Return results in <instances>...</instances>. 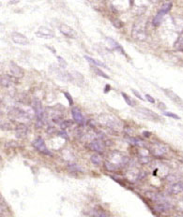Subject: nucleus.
Listing matches in <instances>:
<instances>
[{"label": "nucleus", "instance_id": "f257e3e1", "mask_svg": "<svg viewBox=\"0 0 183 217\" xmlns=\"http://www.w3.org/2000/svg\"><path fill=\"white\" fill-rule=\"evenodd\" d=\"M32 146L40 154H43L45 155H52V153L48 150L46 144H45V141L43 140L42 138L39 137L37 138L33 142H32Z\"/></svg>", "mask_w": 183, "mask_h": 217}, {"label": "nucleus", "instance_id": "f03ea898", "mask_svg": "<svg viewBox=\"0 0 183 217\" xmlns=\"http://www.w3.org/2000/svg\"><path fill=\"white\" fill-rule=\"evenodd\" d=\"M137 112H138L139 114H141L142 116H144L146 119L150 120V121H159V120H160V116L156 112L150 111L148 108H139V109H137Z\"/></svg>", "mask_w": 183, "mask_h": 217}, {"label": "nucleus", "instance_id": "7ed1b4c3", "mask_svg": "<svg viewBox=\"0 0 183 217\" xmlns=\"http://www.w3.org/2000/svg\"><path fill=\"white\" fill-rule=\"evenodd\" d=\"M10 73L13 77L17 78V79H22L25 76V71L21 66H19L17 64H15L14 62H10Z\"/></svg>", "mask_w": 183, "mask_h": 217}, {"label": "nucleus", "instance_id": "20e7f679", "mask_svg": "<svg viewBox=\"0 0 183 217\" xmlns=\"http://www.w3.org/2000/svg\"><path fill=\"white\" fill-rule=\"evenodd\" d=\"M36 36L41 38H45V39H48V38H52L55 37V33L52 29L47 28L45 26H40L39 28V30L36 32Z\"/></svg>", "mask_w": 183, "mask_h": 217}, {"label": "nucleus", "instance_id": "39448f33", "mask_svg": "<svg viewBox=\"0 0 183 217\" xmlns=\"http://www.w3.org/2000/svg\"><path fill=\"white\" fill-rule=\"evenodd\" d=\"M11 39L14 43L16 44H19V45H23V46H25V45H27L29 44V40L28 38L24 36L23 34L19 33V32H13L12 35H11Z\"/></svg>", "mask_w": 183, "mask_h": 217}, {"label": "nucleus", "instance_id": "423d86ee", "mask_svg": "<svg viewBox=\"0 0 183 217\" xmlns=\"http://www.w3.org/2000/svg\"><path fill=\"white\" fill-rule=\"evenodd\" d=\"M33 108L36 113V117H37V121H42L43 120V116H44V111L42 108V104L39 99H35L33 102Z\"/></svg>", "mask_w": 183, "mask_h": 217}, {"label": "nucleus", "instance_id": "0eeeda50", "mask_svg": "<svg viewBox=\"0 0 183 217\" xmlns=\"http://www.w3.org/2000/svg\"><path fill=\"white\" fill-rule=\"evenodd\" d=\"M132 37L139 41H144L147 38V33L144 28H141L140 26H134L132 30Z\"/></svg>", "mask_w": 183, "mask_h": 217}, {"label": "nucleus", "instance_id": "6e6552de", "mask_svg": "<svg viewBox=\"0 0 183 217\" xmlns=\"http://www.w3.org/2000/svg\"><path fill=\"white\" fill-rule=\"evenodd\" d=\"M59 31L66 37L70 38H75L77 37V33L69 26L67 25H60L59 26Z\"/></svg>", "mask_w": 183, "mask_h": 217}, {"label": "nucleus", "instance_id": "1a4fd4ad", "mask_svg": "<svg viewBox=\"0 0 183 217\" xmlns=\"http://www.w3.org/2000/svg\"><path fill=\"white\" fill-rule=\"evenodd\" d=\"M28 133V128L25 124H19L15 127V135L18 139H24Z\"/></svg>", "mask_w": 183, "mask_h": 217}, {"label": "nucleus", "instance_id": "9d476101", "mask_svg": "<svg viewBox=\"0 0 183 217\" xmlns=\"http://www.w3.org/2000/svg\"><path fill=\"white\" fill-rule=\"evenodd\" d=\"M106 41H107V43L110 45V47L112 48L113 50L118 51V52H119L120 54H123L124 55H126V53L124 52L123 47H122L117 40H115V39L112 38H106Z\"/></svg>", "mask_w": 183, "mask_h": 217}, {"label": "nucleus", "instance_id": "9b49d317", "mask_svg": "<svg viewBox=\"0 0 183 217\" xmlns=\"http://www.w3.org/2000/svg\"><path fill=\"white\" fill-rule=\"evenodd\" d=\"M90 149L97 153H102L104 151V143L102 139H94L89 145Z\"/></svg>", "mask_w": 183, "mask_h": 217}, {"label": "nucleus", "instance_id": "f8f14e48", "mask_svg": "<svg viewBox=\"0 0 183 217\" xmlns=\"http://www.w3.org/2000/svg\"><path fill=\"white\" fill-rule=\"evenodd\" d=\"M72 115H73V120L77 124H80V125L84 124V122H85L84 116H83L81 111L78 108H73L72 109Z\"/></svg>", "mask_w": 183, "mask_h": 217}, {"label": "nucleus", "instance_id": "ddd939ff", "mask_svg": "<svg viewBox=\"0 0 183 217\" xmlns=\"http://www.w3.org/2000/svg\"><path fill=\"white\" fill-rule=\"evenodd\" d=\"M182 192H183V182H177L172 184L169 188V193L173 195H177Z\"/></svg>", "mask_w": 183, "mask_h": 217}, {"label": "nucleus", "instance_id": "4468645a", "mask_svg": "<svg viewBox=\"0 0 183 217\" xmlns=\"http://www.w3.org/2000/svg\"><path fill=\"white\" fill-rule=\"evenodd\" d=\"M9 115L13 118V119H24L27 117V113L24 111H22L20 109H13L10 111Z\"/></svg>", "mask_w": 183, "mask_h": 217}, {"label": "nucleus", "instance_id": "2eb2a0df", "mask_svg": "<svg viewBox=\"0 0 183 217\" xmlns=\"http://www.w3.org/2000/svg\"><path fill=\"white\" fill-rule=\"evenodd\" d=\"M85 57V59L92 66H96V67H103V68H108V66L104 64V63H102V62H101V61H99V60H96V59H93L92 57H90V56H88V55H85L84 56Z\"/></svg>", "mask_w": 183, "mask_h": 217}, {"label": "nucleus", "instance_id": "dca6fc26", "mask_svg": "<svg viewBox=\"0 0 183 217\" xmlns=\"http://www.w3.org/2000/svg\"><path fill=\"white\" fill-rule=\"evenodd\" d=\"M167 152V148L164 145H162V144H156L153 148V154L155 155H163Z\"/></svg>", "mask_w": 183, "mask_h": 217}, {"label": "nucleus", "instance_id": "f3484780", "mask_svg": "<svg viewBox=\"0 0 183 217\" xmlns=\"http://www.w3.org/2000/svg\"><path fill=\"white\" fill-rule=\"evenodd\" d=\"M164 92H165V94H166V95L168 96V98H171L174 102H176V103H177V104H180V105L183 104L182 99L179 98V96H178L177 94H175L174 92H172V91H170V90H164Z\"/></svg>", "mask_w": 183, "mask_h": 217}, {"label": "nucleus", "instance_id": "a211bd4d", "mask_svg": "<svg viewBox=\"0 0 183 217\" xmlns=\"http://www.w3.org/2000/svg\"><path fill=\"white\" fill-rule=\"evenodd\" d=\"M12 82V79L6 74L0 75V85L3 87H9Z\"/></svg>", "mask_w": 183, "mask_h": 217}, {"label": "nucleus", "instance_id": "6ab92c4d", "mask_svg": "<svg viewBox=\"0 0 183 217\" xmlns=\"http://www.w3.org/2000/svg\"><path fill=\"white\" fill-rule=\"evenodd\" d=\"M170 208H171V205H170L168 202H166V201H164V202H160L159 204H157V205L155 206V210H156L157 211H159V212L166 211H168Z\"/></svg>", "mask_w": 183, "mask_h": 217}, {"label": "nucleus", "instance_id": "aec40b11", "mask_svg": "<svg viewBox=\"0 0 183 217\" xmlns=\"http://www.w3.org/2000/svg\"><path fill=\"white\" fill-rule=\"evenodd\" d=\"M171 9H172V3L171 2H167V3H164V5H163V7L161 8V10H159V14H161V15H163V16H164L165 14H167L170 10H171Z\"/></svg>", "mask_w": 183, "mask_h": 217}, {"label": "nucleus", "instance_id": "412c9836", "mask_svg": "<svg viewBox=\"0 0 183 217\" xmlns=\"http://www.w3.org/2000/svg\"><path fill=\"white\" fill-rule=\"evenodd\" d=\"M163 18H164L163 15L157 13V15H156V16L153 18V20H152V25H153L155 27L159 26L162 23V22H163Z\"/></svg>", "mask_w": 183, "mask_h": 217}, {"label": "nucleus", "instance_id": "4be33fe9", "mask_svg": "<svg viewBox=\"0 0 183 217\" xmlns=\"http://www.w3.org/2000/svg\"><path fill=\"white\" fill-rule=\"evenodd\" d=\"M127 140H128L130 143H131L132 145H136V146H143V145H144L143 141H142L141 139H136V138L130 137V138L127 139Z\"/></svg>", "mask_w": 183, "mask_h": 217}, {"label": "nucleus", "instance_id": "5701e85b", "mask_svg": "<svg viewBox=\"0 0 183 217\" xmlns=\"http://www.w3.org/2000/svg\"><path fill=\"white\" fill-rule=\"evenodd\" d=\"M92 68H93L94 72H95V73H96L98 76H100V77H102V78H104V79H108V80L110 79V76H109V75H107L104 71H102V69H100L99 67L92 66Z\"/></svg>", "mask_w": 183, "mask_h": 217}, {"label": "nucleus", "instance_id": "b1692460", "mask_svg": "<svg viewBox=\"0 0 183 217\" xmlns=\"http://www.w3.org/2000/svg\"><path fill=\"white\" fill-rule=\"evenodd\" d=\"M121 96L122 98H124V100H125V102L130 106V107H134V105H135V103H134V101L130 98V96L126 94V93H124V92H122L121 93Z\"/></svg>", "mask_w": 183, "mask_h": 217}, {"label": "nucleus", "instance_id": "393cba45", "mask_svg": "<svg viewBox=\"0 0 183 217\" xmlns=\"http://www.w3.org/2000/svg\"><path fill=\"white\" fill-rule=\"evenodd\" d=\"M174 46H175L176 49H181V48L183 49V32L178 36V38H177V39Z\"/></svg>", "mask_w": 183, "mask_h": 217}, {"label": "nucleus", "instance_id": "a878e982", "mask_svg": "<svg viewBox=\"0 0 183 217\" xmlns=\"http://www.w3.org/2000/svg\"><path fill=\"white\" fill-rule=\"evenodd\" d=\"M90 160L92 162V164H94L95 166H100L102 164V157L99 155H93L90 157Z\"/></svg>", "mask_w": 183, "mask_h": 217}, {"label": "nucleus", "instance_id": "bb28decb", "mask_svg": "<svg viewBox=\"0 0 183 217\" xmlns=\"http://www.w3.org/2000/svg\"><path fill=\"white\" fill-rule=\"evenodd\" d=\"M104 167H105L106 170L109 171H114L118 170V167L115 166L114 164H112L110 161H106V162L104 163Z\"/></svg>", "mask_w": 183, "mask_h": 217}, {"label": "nucleus", "instance_id": "cd10ccee", "mask_svg": "<svg viewBox=\"0 0 183 217\" xmlns=\"http://www.w3.org/2000/svg\"><path fill=\"white\" fill-rule=\"evenodd\" d=\"M112 23H113V26H115L116 28H118V29L123 27V22L119 19H115L114 21H112Z\"/></svg>", "mask_w": 183, "mask_h": 217}, {"label": "nucleus", "instance_id": "c85d7f7f", "mask_svg": "<svg viewBox=\"0 0 183 217\" xmlns=\"http://www.w3.org/2000/svg\"><path fill=\"white\" fill-rule=\"evenodd\" d=\"M57 60H58L59 66H60V67H61L62 69H64V68H66V67L68 66L67 62H66V61H65V59H64V58H62L61 56H57Z\"/></svg>", "mask_w": 183, "mask_h": 217}, {"label": "nucleus", "instance_id": "c756f323", "mask_svg": "<svg viewBox=\"0 0 183 217\" xmlns=\"http://www.w3.org/2000/svg\"><path fill=\"white\" fill-rule=\"evenodd\" d=\"M64 95L66 96V98H67L69 104H70V106H73V96L70 94V93L64 92Z\"/></svg>", "mask_w": 183, "mask_h": 217}, {"label": "nucleus", "instance_id": "7c9ffc66", "mask_svg": "<svg viewBox=\"0 0 183 217\" xmlns=\"http://www.w3.org/2000/svg\"><path fill=\"white\" fill-rule=\"evenodd\" d=\"M164 114L165 116H167V117H171V118H173V119H177V120H179V119H180V117H179L178 115H177V114H175V113H173V112L164 111Z\"/></svg>", "mask_w": 183, "mask_h": 217}, {"label": "nucleus", "instance_id": "2f4dec72", "mask_svg": "<svg viewBox=\"0 0 183 217\" xmlns=\"http://www.w3.org/2000/svg\"><path fill=\"white\" fill-rule=\"evenodd\" d=\"M69 168H70L71 171H83L82 168H81L79 166L75 165V164L70 165V166H69Z\"/></svg>", "mask_w": 183, "mask_h": 217}, {"label": "nucleus", "instance_id": "473e14b6", "mask_svg": "<svg viewBox=\"0 0 183 217\" xmlns=\"http://www.w3.org/2000/svg\"><path fill=\"white\" fill-rule=\"evenodd\" d=\"M58 136L61 137L62 139H69V135L67 134V132L65 130H60L58 132Z\"/></svg>", "mask_w": 183, "mask_h": 217}, {"label": "nucleus", "instance_id": "72a5a7b5", "mask_svg": "<svg viewBox=\"0 0 183 217\" xmlns=\"http://www.w3.org/2000/svg\"><path fill=\"white\" fill-rule=\"evenodd\" d=\"M131 92L134 94V95L136 96V98H139L140 100H144V98H143V96L140 94V93L138 92V91H137V90H135V89H131Z\"/></svg>", "mask_w": 183, "mask_h": 217}, {"label": "nucleus", "instance_id": "f704fd0d", "mask_svg": "<svg viewBox=\"0 0 183 217\" xmlns=\"http://www.w3.org/2000/svg\"><path fill=\"white\" fill-rule=\"evenodd\" d=\"M60 125H61V127H62L63 129H65V128L69 127L72 125V122H71V121H64V122H62Z\"/></svg>", "mask_w": 183, "mask_h": 217}, {"label": "nucleus", "instance_id": "c9c22d12", "mask_svg": "<svg viewBox=\"0 0 183 217\" xmlns=\"http://www.w3.org/2000/svg\"><path fill=\"white\" fill-rule=\"evenodd\" d=\"M146 98H147V100H148V102H150V103H152V104L155 103V99L152 98L151 95H149V94H146Z\"/></svg>", "mask_w": 183, "mask_h": 217}, {"label": "nucleus", "instance_id": "e433bc0d", "mask_svg": "<svg viewBox=\"0 0 183 217\" xmlns=\"http://www.w3.org/2000/svg\"><path fill=\"white\" fill-rule=\"evenodd\" d=\"M110 90H111V86H110L109 84H106V85H105V87H104V90H103V92L106 94V93H108Z\"/></svg>", "mask_w": 183, "mask_h": 217}, {"label": "nucleus", "instance_id": "4c0bfd02", "mask_svg": "<svg viewBox=\"0 0 183 217\" xmlns=\"http://www.w3.org/2000/svg\"><path fill=\"white\" fill-rule=\"evenodd\" d=\"M143 136H144L145 138H149V137L151 136V133L148 132V131H144V132H143Z\"/></svg>", "mask_w": 183, "mask_h": 217}, {"label": "nucleus", "instance_id": "58836bf2", "mask_svg": "<svg viewBox=\"0 0 183 217\" xmlns=\"http://www.w3.org/2000/svg\"><path fill=\"white\" fill-rule=\"evenodd\" d=\"M46 47L48 48V49H49L50 51H52V52H53L54 54H56V50H54V49H53V48H52V47H50V46H47V45H46Z\"/></svg>", "mask_w": 183, "mask_h": 217}, {"label": "nucleus", "instance_id": "ea45409f", "mask_svg": "<svg viewBox=\"0 0 183 217\" xmlns=\"http://www.w3.org/2000/svg\"><path fill=\"white\" fill-rule=\"evenodd\" d=\"M99 217H108L105 213H100L99 214Z\"/></svg>", "mask_w": 183, "mask_h": 217}, {"label": "nucleus", "instance_id": "a19ab883", "mask_svg": "<svg viewBox=\"0 0 183 217\" xmlns=\"http://www.w3.org/2000/svg\"><path fill=\"white\" fill-rule=\"evenodd\" d=\"M0 160H1V156H0Z\"/></svg>", "mask_w": 183, "mask_h": 217}]
</instances>
